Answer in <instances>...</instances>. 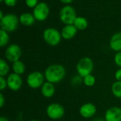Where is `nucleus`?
Masks as SVG:
<instances>
[{"mask_svg": "<svg viewBox=\"0 0 121 121\" xmlns=\"http://www.w3.org/2000/svg\"><path fill=\"white\" fill-rule=\"evenodd\" d=\"M44 75L47 82L52 84L60 83L66 76V69L62 65H51L45 69Z\"/></svg>", "mask_w": 121, "mask_h": 121, "instance_id": "nucleus-1", "label": "nucleus"}, {"mask_svg": "<svg viewBox=\"0 0 121 121\" xmlns=\"http://www.w3.org/2000/svg\"><path fill=\"white\" fill-rule=\"evenodd\" d=\"M19 23V17L14 13H6L0 20L1 29L8 33L15 31L18 28Z\"/></svg>", "mask_w": 121, "mask_h": 121, "instance_id": "nucleus-2", "label": "nucleus"}, {"mask_svg": "<svg viewBox=\"0 0 121 121\" xmlns=\"http://www.w3.org/2000/svg\"><path fill=\"white\" fill-rule=\"evenodd\" d=\"M43 38L44 41L50 46H57L62 40L61 32L55 28H47L43 33Z\"/></svg>", "mask_w": 121, "mask_h": 121, "instance_id": "nucleus-3", "label": "nucleus"}, {"mask_svg": "<svg viewBox=\"0 0 121 121\" xmlns=\"http://www.w3.org/2000/svg\"><path fill=\"white\" fill-rule=\"evenodd\" d=\"M94 62L89 57L81 58L77 65V72L78 75L84 78V77L91 74L94 70Z\"/></svg>", "mask_w": 121, "mask_h": 121, "instance_id": "nucleus-4", "label": "nucleus"}, {"mask_svg": "<svg viewBox=\"0 0 121 121\" xmlns=\"http://www.w3.org/2000/svg\"><path fill=\"white\" fill-rule=\"evenodd\" d=\"M77 17V12L71 5H65L60 11V19L65 25L73 24Z\"/></svg>", "mask_w": 121, "mask_h": 121, "instance_id": "nucleus-5", "label": "nucleus"}, {"mask_svg": "<svg viewBox=\"0 0 121 121\" xmlns=\"http://www.w3.org/2000/svg\"><path fill=\"white\" fill-rule=\"evenodd\" d=\"M45 75L43 73L35 71L28 74L26 79V82L29 87L36 89L43 85V84L45 83Z\"/></svg>", "mask_w": 121, "mask_h": 121, "instance_id": "nucleus-6", "label": "nucleus"}, {"mask_svg": "<svg viewBox=\"0 0 121 121\" xmlns=\"http://www.w3.org/2000/svg\"><path fill=\"white\" fill-rule=\"evenodd\" d=\"M36 21H44L48 18L50 14V7L48 4L44 1L39 2L38 4L33 9L32 13Z\"/></svg>", "mask_w": 121, "mask_h": 121, "instance_id": "nucleus-7", "label": "nucleus"}, {"mask_svg": "<svg viewBox=\"0 0 121 121\" xmlns=\"http://www.w3.org/2000/svg\"><path fill=\"white\" fill-rule=\"evenodd\" d=\"M22 50L21 47L15 43L9 45L5 51L6 59L11 62H14L16 61L20 60Z\"/></svg>", "mask_w": 121, "mask_h": 121, "instance_id": "nucleus-8", "label": "nucleus"}, {"mask_svg": "<svg viewBox=\"0 0 121 121\" xmlns=\"http://www.w3.org/2000/svg\"><path fill=\"white\" fill-rule=\"evenodd\" d=\"M48 116L52 120H58L62 118L65 115L64 107L57 103H52L50 104L46 110Z\"/></svg>", "mask_w": 121, "mask_h": 121, "instance_id": "nucleus-9", "label": "nucleus"}, {"mask_svg": "<svg viewBox=\"0 0 121 121\" xmlns=\"http://www.w3.org/2000/svg\"><path fill=\"white\" fill-rule=\"evenodd\" d=\"M7 87L12 91H18L19 90L23 85V79L21 75L17 74L16 73L10 74L7 79Z\"/></svg>", "mask_w": 121, "mask_h": 121, "instance_id": "nucleus-10", "label": "nucleus"}, {"mask_svg": "<svg viewBox=\"0 0 121 121\" xmlns=\"http://www.w3.org/2000/svg\"><path fill=\"white\" fill-rule=\"evenodd\" d=\"M79 113L84 118H90L96 113V107L91 103L84 104L81 106Z\"/></svg>", "mask_w": 121, "mask_h": 121, "instance_id": "nucleus-11", "label": "nucleus"}, {"mask_svg": "<svg viewBox=\"0 0 121 121\" xmlns=\"http://www.w3.org/2000/svg\"><path fill=\"white\" fill-rule=\"evenodd\" d=\"M106 121H121V108L111 107L105 113Z\"/></svg>", "mask_w": 121, "mask_h": 121, "instance_id": "nucleus-12", "label": "nucleus"}, {"mask_svg": "<svg viewBox=\"0 0 121 121\" xmlns=\"http://www.w3.org/2000/svg\"><path fill=\"white\" fill-rule=\"evenodd\" d=\"M78 30L73 24L70 25H65L64 27L61 30V35L64 40H72L75 37L77 33Z\"/></svg>", "mask_w": 121, "mask_h": 121, "instance_id": "nucleus-13", "label": "nucleus"}, {"mask_svg": "<svg viewBox=\"0 0 121 121\" xmlns=\"http://www.w3.org/2000/svg\"><path fill=\"white\" fill-rule=\"evenodd\" d=\"M109 45L111 49L116 52L121 51V31L114 33L111 36Z\"/></svg>", "mask_w": 121, "mask_h": 121, "instance_id": "nucleus-14", "label": "nucleus"}, {"mask_svg": "<svg viewBox=\"0 0 121 121\" xmlns=\"http://www.w3.org/2000/svg\"><path fill=\"white\" fill-rule=\"evenodd\" d=\"M35 18L33 13H23L19 16V22L24 26H31L35 22Z\"/></svg>", "mask_w": 121, "mask_h": 121, "instance_id": "nucleus-15", "label": "nucleus"}, {"mask_svg": "<svg viewBox=\"0 0 121 121\" xmlns=\"http://www.w3.org/2000/svg\"><path fill=\"white\" fill-rule=\"evenodd\" d=\"M41 93L43 96L46 98L52 97L55 93V87L54 84L49 82H45L41 86Z\"/></svg>", "mask_w": 121, "mask_h": 121, "instance_id": "nucleus-16", "label": "nucleus"}, {"mask_svg": "<svg viewBox=\"0 0 121 121\" xmlns=\"http://www.w3.org/2000/svg\"><path fill=\"white\" fill-rule=\"evenodd\" d=\"M73 25L76 27L78 30H85L89 25L87 19L84 16H78L76 18Z\"/></svg>", "mask_w": 121, "mask_h": 121, "instance_id": "nucleus-17", "label": "nucleus"}, {"mask_svg": "<svg viewBox=\"0 0 121 121\" xmlns=\"http://www.w3.org/2000/svg\"><path fill=\"white\" fill-rule=\"evenodd\" d=\"M12 69L14 73L19 74V75H22L25 72L26 66L23 62H21V60H18V61L13 62Z\"/></svg>", "mask_w": 121, "mask_h": 121, "instance_id": "nucleus-18", "label": "nucleus"}, {"mask_svg": "<svg viewBox=\"0 0 121 121\" xmlns=\"http://www.w3.org/2000/svg\"><path fill=\"white\" fill-rule=\"evenodd\" d=\"M9 33L1 29L0 30V46L1 48L5 47L9 42Z\"/></svg>", "mask_w": 121, "mask_h": 121, "instance_id": "nucleus-19", "label": "nucleus"}, {"mask_svg": "<svg viewBox=\"0 0 121 121\" xmlns=\"http://www.w3.org/2000/svg\"><path fill=\"white\" fill-rule=\"evenodd\" d=\"M111 91L116 98L121 99V82L116 81L112 84Z\"/></svg>", "mask_w": 121, "mask_h": 121, "instance_id": "nucleus-20", "label": "nucleus"}, {"mask_svg": "<svg viewBox=\"0 0 121 121\" xmlns=\"http://www.w3.org/2000/svg\"><path fill=\"white\" fill-rule=\"evenodd\" d=\"M9 72V66L5 60H0V76L5 77Z\"/></svg>", "mask_w": 121, "mask_h": 121, "instance_id": "nucleus-21", "label": "nucleus"}, {"mask_svg": "<svg viewBox=\"0 0 121 121\" xmlns=\"http://www.w3.org/2000/svg\"><path fill=\"white\" fill-rule=\"evenodd\" d=\"M83 82L86 86H93L96 83V78L91 74L83 78Z\"/></svg>", "mask_w": 121, "mask_h": 121, "instance_id": "nucleus-22", "label": "nucleus"}, {"mask_svg": "<svg viewBox=\"0 0 121 121\" xmlns=\"http://www.w3.org/2000/svg\"><path fill=\"white\" fill-rule=\"evenodd\" d=\"M39 3V0H25V4L27 7L34 9Z\"/></svg>", "mask_w": 121, "mask_h": 121, "instance_id": "nucleus-23", "label": "nucleus"}, {"mask_svg": "<svg viewBox=\"0 0 121 121\" xmlns=\"http://www.w3.org/2000/svg\"><path fill=\"white\" fill-rule=\"evenodd\" d=\"M114 61L116 65L121 68V51L116 53L114 56Z\"/></svg>", "mask_w": 121, "mask_h": 121, "instance_id": "nucleus-24", "label": "nucleus"}, {"mask_svg": "<svg viewBox=\"0 0 121 121\" xmlns=\"http://www.w3.org/2000/svg\"><path fill=\"white\" fill-rule=\"evenodd\" d=\"M6 87H7V81L4 77L0 76V90L3 91L6 89Z\"/></svg>", "mask_w": 121, "mask_h": 121, "instance_id": "nucleus-25", "label": "nucleus"}, {"mask_svg": "<svg viewBox=\"0 0 121 121\" xmlns=\"http://www.w3.org/2000/svg\"><path fill=\"white\" fill-rule=\"evenodd\" d=\"M3 2L8 7H13L17 4V0H4Z\"/></svg>", "mask_w": 121, "mask_h": 121, "instance_id": "nucleus-26", "label": "nucleus"}, {"mask_svg": "<svg viewBox=\"0 0 121 121\" xmlns=\"http://www.w3.org/2000/svg\"><path fill=\"white\" fill-rule=\"evenodd\" d=\"M115 77H116V81H118V82H121V68L118 69L116 73H115Z\"/></svg>", "mask_w": 121, "mask_h": 121, "instance_id": "nucleus-27", "label": "nucleus"}, {"mask_svg": "<svg viewBox=\"0 0 121 121\" xmlns=\"http://www.w3.org/2000/svg\"><path fill=\"white\" fill-rule=\"evenodd\" d=\"M4 103H5V99H4V95L1 93L0 94V107L2 108L4 105Z\"/></svg>", "mask_w": 121, "mask_h": 121, "instance_id": "nucleus-28", "label": "nucleus"}, {"mask_svg": "<svg viewBox=\"0 0 121 121\" xmlns=\"http://www.w3.org/2000/svg\"><path fill=\"white\" fill-rule=\"evenodd\" d=\"M62 3H63L65 5H69L70 4H72L74 0H60Z\"/></svg>", "mask_w": 121, "mask_h": 121, "instance_id": "nucleus-29", "label": "nucleus"}, {"mask_svg": "<svg viewBox=\"0 0 121 121\" xmlns=\"http://www.w3.org/2000/svg\"><path fill=\"white\" fill-rule=\"evenodd\" d=\"M0 121H9V119H8V118H6V117H4V116H1V117L0 118Z\"/></svg>", "mask_w": 121, "mask_h": 121, "instance_id": "nucleus-30", "label": "nucleus"}, {"mask_svg": "<svg viewBox=\"0 0 121 121\" xmlns=\"http://www.w3.org/2000/svg\"><path fill=\"white\" fill-rule=\"evenodd\" d=\"M4 15H5V14H4L3 11L1 10V11H0V20H1V18L4 17Z\"/></svg>", "mask_w": 121, "mask_h": 121, "instance_id": "nucleus-31", "label": "nucleus"}, {"mask_svg": "<svg viewBox=\"0 0 121 121\" xmlns=\"http://www.w3.org/2000/svg\"><path fill=\"white\" fill-rule=\"evenodd\" d=\"M93 121H106V120H104L102 118H96V119H94Z\"/></svg>", "mask_w": 121, "mask_h": 121, "instance_id": "nucleus-32", "label": "nucleus"}, {"mask_svg": "<svg viewBox=\"0 0 121 121\" xmlns=\"http://www.w3.org/2000/svg\"><path fill=\"white\" fill-rule=\"evenodd\" d=\"M30 121H37V120H31Z\"/></svg>", "mask_w": 121, "mask_h": 121, "instance_id": "nucleus-33", "label": "nucleus"}, {"mask_svg": "<svg viewBox=\"0 0 121 121\" xmlns=\"http://www.w3.org/2000/svg\"><path fill=\"white\" fill-rule=\"evenodd\" d=\"M0 1H1V2H3V1H4V0H0Z\"/></svg>", "mask_w": 121, "mask_h": 121, "instance_id": "nucleus-34", "label": "nucleus"}]
</instances>
